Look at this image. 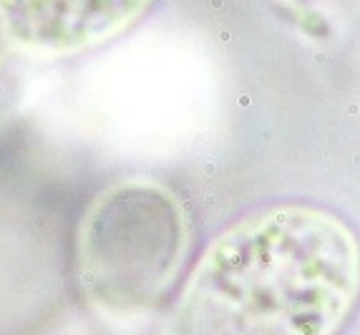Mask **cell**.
Returning a JSON list of instances; mask_svg holds the SVG:
<instances>
[{
  "mask_svg": "<svg viewBox=\"0 0 360 335\" xmlns=\"http://www.w3.org/2000/svg\"><path fill=\"white\" fill-rule=\"evenodd\" d=\"M360 297V242L332 212L282 204L209 242L184 280L174 335H335Z\"/></svg>",
  "mask_w": 360,
  "mask_h": 335,
  "instance_id": "cell-1",
  "label": "cell"
},
{
  "mask_svg": "<svg viewBox=\"0 0 360 335\" xmlns=\"http://www.w3.org/2000/svg\"><path fill=\"white\" fill-rule=\"evenodd\" d=\"M186 255L181 204L151 181L106 192L86 219L81 275L98 305L141 312L159 300Z\"/></svg>",
  "mask_w": 360,
  "mask_h": 335,
  "instance_id": "cell-2",
  "label": "cell"
},
{
  "mask_svg": "<svg viewBox=\"0 0 360 335\" xmlns=\"http://www.w3.org/2000/svg\"><path fill=\"white\" fill-rule=\"evenodd\" d=\"M151 0H0V25L25 50L73 53L113 38Z\"/></svg>",
  "mask_w": 360,
  "mask_h": 335,
  "instance_id": "cell-3",
  "label": "cell"
}]
</instances>
